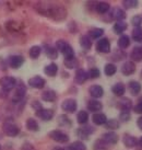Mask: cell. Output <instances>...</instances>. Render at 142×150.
<instances>
[{"instance_id":"1","label":"cell","mask_w":142,"mask_h":150,"mask_svg":"<svg viewBox=\"0 0 142 150\" xmlns=\"http://www.w3.org/2000/svg\"><path fill=\"white\" fill-rule=\"evenodd\" d=\"M56 46H57V50H60L63 53V56L66 57V59H70L75 57V52H73L72 47L67 42H65V41H58Z\"/></svg>"},{"instance_id":"2","label":"cell","mask_w":142,"mask_h":150,"mask_svg":"<svg viewBox=\"0 0 142 150\" xmlns=\"http://www.w3.org/2000/svg\"><path fill=\"white\" fill-rule=\"evenodd\" d=\"M15 83H17V80L13 77H10V76H7V77H4L2 79L0 80V86L4 89V91H10L12 90L13 88L15 87Z\"/></svg>"},{"instance_id":"3","label":"cell","mask_w":142,"mask_h":150,"mask_svg":"<svg viewBox=\"0 0 142 150\" xmlns=\"http://www.w3.org/2000/svg\"><path fill=\"white\" fill-rule=\"evenodd\" d=\"M49 137L57 142H60V144H63V142H67L69 140V137H68L67 134L63 133L60 130H53L51 133L49 134Z\"/></svg>"},{"instance_id":"4","label":"cell","mask_w":142,"mask_h":150,"mask_svg":"<svg viewBox=\"0 0 142 150\" xmlns=\"http://www.w3.org/2000/svg\"><path fill=\"white\" fill-rule=\"evenodd\" d=\"M96 50L100 53H109L110 50V43L108 38H101L98 42L96 43Z\"/></svg>"},{"instance_id":"5","label":"cell","mask_w":142,"mask_h":150,"mask_svg":"<svg viewBox=\"0 0 142 150\" xmlns=\"http://www.w3.org/2000/svg\"><path fill=\"white\" fill-rule=\"evenodd\" d=\"M77 101L73 100V99H67V100H65L63 102V105H61V108L65 112L67 113H73L77 110Z\"/></svg>"},{"instance_id":"6","label":"cell","mask_w":142,"mask_h":150,"mask_svg":"<svg viewBox=\"0 0 142 150\" xmlns=\"http://www.w3.org/2000/svg\"><path fill=\"white\" fill-rule=\"evenodd\" d=\"M89 92H90L91 96H93L94 99H100L104 94V89L101 86H98V84H93L89 89Z\"/></svg>"},{"instance_id":"7","label":"cell","mask_w":142,"mask_h":150,"mask_svg":"<svg viewBox=\"0 0 142 150\" xmlns=\"http://www.w3.org/2000/svg\"><path fill=\"white\" fill-rule=\"evenodd\" d=\"M29 86L34 88V89H42L45 86V80L36 76V77H33L29 80Z\"/></svg>"},{"instance_id":"8","label":"cell","mask_w":142,"mask_h":150,"mask_svg":"<svg viewBox=\"0 0 142 150\" xmlns=\"http://www.w3.org/2000/svg\"><path fill=\"white\" fill-rule=\"evenodd\" d=\"M25 93H26V89L23 86H19V87L15 89V91L12 96V101L13 102H20V101L25 96Z\"/></svg>"},{"instance_id":"9","label":"cell","mask_w":142,"mask_h":150,"mask_svg":"<svg viewBox=\"0 0 142 150\" xmlns=\"http://www.w3.org/2000/svg\"><path fill=\"white\" fill-rule=\"evenodd\" d=\"M24 63V58L20 56V55H14V56H11L10 59H9V64L10 66L14 68V69H18L19 67H21Z\"/></svg>"},{"instance_id":"10","label":"cell","mask_w":142,"mask_h":150,"mask_svg":"<svg viewBox=\"0 0 142 150\" xmlns=\"http://www.w3.org/2000/svg\"><path fill=\"white\" fill-rule=\"evenodd\" d=\"M4 133L7 134L10 137H14L19 134V128L15 125H13L11 123H6L4 125Z\"/></svg>"},{"instance_id":"11","label":"cell","mask_w":142,"mask_h":150,"mask_svg":"<svg viewBox=\"0 0 142 150\" xmlns=\"http://www.w3.org/2000/svg\"><path fill=\"white\" fill-rule=\"evenodd\" d=\"M134 71H136V66L132 62H126V63L122 64L121 66V72L126 76H130L132 75Z\"/></svg>"},{"instance_id":"12","label":"cell","mask_w":142,"mask_h":150,"mask_svg":"<svg viewBox=\"0 0 142 150\" xmlns=\"http://www.w3.org/2000/svg\"><path fill=\"white\" fill-rule=\"evenodd\" d=\"M36 115L38 117H41L42 120H44V121H50L54 117V112H53V110H49V108L48 110L47 108H42V110L37 111Z\"/></svg>"},{"instance_id":"13","label":"cell","mask_w":142,"mask_h":150,"mask_svg":"<svg viewBox=\"0 0 142 150\" xmlns=\"http://www.w3.org/2000/svg\"><path fill=\"white\" fill-rule=\"evenodd\" d=\"M102 139L107 144H116L118 142V135L115 132H107L103 134Z\"/></svg>"},{"instance_id":"14","label":"cell","mask_w":142,"mask_h":150,"mask_svg":"<svg viewBox=\"0 0 142 150\" xmlns=\"http://www.w3.org/2000/svg\"><path fill=\"white\" fill-rule=\"evenodd\" d=\"M92 121L95 125H105L107 123V117L103 113H95L92 117Z\"/></svg>"},{"instance_id":"15","label":"cell","mask_w":142,"mask_h":150,"mask_svg":"<svg viewBox=\"0 0 142 150\" xmlns=\"http://www.w3.org/2000/svg\"><path fill=\"white\" fill-rule=\"evenodd\" d=\"M122 142L125 144L126 147H128V148H134L138 145V140H137V138L134 137V136H131V135H125L124 136V139H122Z\"/></svg>"},{"instance_id":"16","label":"cell","mask_w":142,"mask_h":150,"mask_svg":"<svg viewBox=\"0 0 142 150\" xmlns=\"http://www.w3.org/2000/svg\"><path fill=\"white\" fill-rule=\"evenodd\" d=\"M110 16H112V19H114V20H116V21L118 22V21H121V20H124V19H125L126 13L122 9L115 8L113 11H112Z\"/></svg>"},{"instance_id":"17","label":"cell","mask_w":142,"mask_h":150,"mask_svg":"<svg viewBox=\"0 0 142 150\" xmlns=\"http://www.w3.org/2000/svg\"><path fill=\"white\" fill-rule=\"evenodd\" d=\"M88 108L89 111H91V112H100L101 110L103 108V104L97 100H91L89 101Z\"/></svg>"},{"instance_id":"18","label":"cell","mask_w":142,"mask_h":150,"mask_svg":"<svg viewBox=\"0 0 142 150\" xmlns=\"http://www.w3.org/2000/svg\"><path fill=\"white\" fill-rule=\"evenodd\" d=\"M88 78V72L83 70V69H78L77 72H75V81L78 83H83V82L86 81Z\"/></svg>"},{"instance_id":"19","label":"cell","mask_w":142,"mask_h":150,"mask_svg":"<svg viewBox=\"0 0 142 150\" xmlns=\"http://www.w3.org/2000/svg\"><path fill=\"white\" fill-rule=\"evenodd\" d=\"M130 58L134 62H141L142 60V47H134L131 54H130Z\"/></svg>"},{"instance_id":"20","label":"cell","mask_w":142,"mask_h":150,"mask_svg":"<svg viewBox=\"0 0 142 150\" xmlns=\"http://www.w3.org/2000/svg\"><path fill=\"white\" fill-rule=\"evenodd\" d=\"M125 86L121 83V82H118V83L114 84L113 88H112V91H113V93L115 94V96H121L125 94Z\"/></svg>"},{"instance_id":"21","label":"cell","mask_w":142,"mask_h":150,"mask_svg":"<svg viewBox=\"0 0 142 150\" xmlns=\"http://www.w3.org/2000/svg\"><path fill=\"white\" fill-rule=\"evenodd\" d=\"M128 87H129L130 93L134 94V96L140 93V91H141V84L139 83L138 81H130L129 84H128Z\"/></svg>"},{"instance_id":"22","label":"cell","mask_w":142,"mask_h":150,"mask_svg":"<svg viewBox=\"0 0 142 150\" xmlns=\"http://www.w3.org/2000/svg\"><path fill=\"white\" fill-rule=\"evenodd\" d=\"M45 74H46L47 76H49V77H54V76H56V74L58 72V67H57V65L54 63L49 64V65H47L46 67H45Z\"/></svg>"},{"instance_id":"23","label":"cell","mask_w":142,"mask_h":150,"mask_svg":"<svg viewBox=\"0 0 142 150\" xmlns=\"http://www.w3.org/2000/svg\"><path fill=\"white\" fill-rule=\"evenodd\" d=\"M132 102L128 98H124L118 102V108H121V111H129V108L132 106Z\"/></svg>"},{"instance_id":"24","label":"cell","mask_w":142,"mask_h":150,"mask_svg":"<svg viewBox=\"0 0 142 150\" xmlns=\"http://www.w3.org/2000/svg\"><path fill=\"white\" fill-rule=\"evenodd\" d=\"M118 45L120 48L122 50H126L127 47H129L130 45V38L128 35H121L119 40H118Z\"/></svg>"},{"instance_id":"25","label":"cell","mask_w":142,"mask_h":150,"mask_svg":"<svg viewBox=\"0 0 142 150\" xmlns=\"http://www.w3.org/2000/svg\"><path fill=\"white\" fill-rule=\"evenodd\" d=\"M42 99L44 101H46V102H53V101L56 100V93L53 90L45 91L42 94Z\"/></svg>"},{"instance_id":"26","label":"cell","mask_w":142,"mask_h":150,"mask_svg":"<svg viewBox=\"0 0 142 150\" xmlns=\"http://www.w3.org/2000/svg\"><path fill=\"white\" fill-rule=\"evenodd\" d=\"M80 44L83 47L84 50H90L92 47V42H91V38L86 36V35H83L80 38Z\"/></svg>"},{"instance_id":"27","label":"cell","mask_w":142,"mask_h":150,"mask_svg":"<svg viewBox=\"0 0 142 150\" xmlns=\"http://www.w3.org/2000/svg\"><path fill=\"white\" fill-rule=\"evenodd\" d=\"M126 30H127V24H126L125 22H122V21L116 22V24L114 25V31H115L117 34L124 33Z\"/></svg>"},{"instance_id":"28","label":"cell","mask_w":142,"mask_h":150,"mask_svg":"<svg viewBox=\"0 0 142 150\" xmlns=\"http://www.w3.org/2000/svg\"><path fill=\"white\" fill-rule=\"evenodd\" d=\"M77 121L79 124H86V122L89 121V114L85 111H81L78 113L77 115Z\"/></svg>"},{"instance_id":"29","label":"cell","mask_w":142,"mask_h":150,"mask_svg":"<svg viewBox=\"0 0 142 150\" xmlns=\"http://www.w3.org/2000/svg\"><path fill=\"white\" fill-rule=\"evenodd\" d=\"M109 8H110V6H109L107 2H100V4H96V10H97V12L102 13V14H104V13L107 12L109 10Z\"/></svg>"},{"instance_id":"30","label":"cell","mask_w":142,"mask_h":150,"mask_svg":"<svg viewBox=\"0 0 142 150\" xmlns=\"http://www.w3.org/2000/svg\"><path fill=\"white\" fill-rule=\"evenodd\" d=\"M26 128L29 130H32V132H36L38 130V124L37 122L35 121L34 118H29L26 121Z\"/></svg>"},{"instance_id":"31","label":"cell","mask_w":142,"mask_h":150,"mask_svg":"<svg viewBox=\"0 0 142 150\" xmlns=\"http://www.w3.org/2000/svg\"><path fill=\"white\" fill-rule=\"evenodd\" d=\"M117 71V68L114 64H107L104 68V72L106 76H114Z\"/></svg>"},{"instance_id":"32","label":"cell","mask_w":142,"mask_h":150,"mask_svg":"<svg viewBox=\"0 0 142 150\" xmlns=\"http://www.w3.org/2000/svg\"><path fill=\"white\" fill-rule=\"evenodd\" d=\"M92 133H94V128L91 127V126H86V127H84V128H81V129H79V132H78V134L83 138H86L90 134H92Z\"/></svg>"},{"instance_id":"33","label":"cell","mask_w":142,"mask_h":150,"mask_svg":"<svg viewBox=\"0 0 142 150\" xmlns=\"http://www.w3.org/2000/svg\"><path fill=\"white\" fill-rule=\"evenodd\" d=\"M132 38H134L136 42H141L142 41V28H134L132 31Z\"/></svg>"},{"instance_id":"34","label":"cell","mask_w":142,"mask_h":150,"mask_svg":"<svg viewBox=\"0 0 142 150\" xmlns=\"http://www.w3.org/2000/svg\"><path fill=\"white\" fill-rule=\"evenodd\" d=\"M41 47L39 46H32L31 48H30V52H29V54L30 56L32 57V58H37L38 56L41 55Z\"/></svg>"},{"instance_id":"35","label":"cell","mask_w":142,"mask_h":150,"mask_svg":"<svg viewBox=\"0 0 142 150\" xmlns=\"http://www.w3.org/2000/svg\"><path fill=\"white\" fill-rule=\"evenodd\" d=\"M70 150H86V147L82 142H75L69 146Z\"/></svg>"},{"instance_id":"36","label":"cell","mask_w":142,"mask_h":150,"mask_svg":"<svg viewBox=\"0 0 142 150\" xmlns=\"http://www.w3.org/2000/svg\"><path fill=\"white\" fill-rule=\"evenodd\" d=\"M107 142H105L103 139L101 140H97V142L94 144V150H107L108 147H107Z\"/></svg>"},{"instance_id":"37","label":"cell","mask_w":142,"mask_h":150,"mask_svg":"<svg viewBox=\"0 0 142 150\" xmlns=\"http://www.w3.org/2000/svg\"><path fill=\"white\" fill-rule=\"evenodd\" d=\"M46 55L51 59L57 58V56H58L56 48H55V47H51V46H47L46 47Z\"/></svg>"},{"instance_id":"38","label":"cell","mask_w":142,"mask_h":150,"mask_svg":"<svg viewBox=\"0 0 142 150\" xmlns=\"http://www.w3.org/2000/svg\"><path fill=\"white\" fill-rule=\"evenodd\" d=\"M138 1L137 0H126V1H122V4L126 9H132V8H137L138 6Z\"/></svg>"},{"instance_id":"39","label":"cell","mask_w":142,"mask_h":150,"mask_svg":"<svg viewBox=\"0 0 142 150\" xmlns=\"http://www.w3.org/2000/svg\"><path fill=\"white\" fill-rule=\"evenodd\" d=\"M105 125L107 129H117L119 128V122L117 120H109Z\"/></svg>"},{"instance_id":"40","label":"cell","mask_w":142,"mask_h":150,"mask_svg":"<svg viewBox=\"0 0 142 150\" xmlns=\"http://www.w3.org/2000/svg\"><path fill=\"white\" fill-rule=\"evenodd\" d=\"M104 34V30L103 29H93L90 31V35L92 38H98Z\"/></svg>"},{"instance_id":"41","label":"cell","mask_w":142,"mask_h":150,"mask_svg":"<svg viewBox=\"0 0 142 150\" xmlns=\"http://www.w3.org/2000/svg\"><path fill=\"white\" fill-rule=\"evenodd\" d=\"M65 65L67 66V68H69V69H73V68H75V67L78 66V62L75 59V57L73 58H70V59H66L65 60Z\"/></svg>"},{"instance_id":"42","label":"cell","mask_w":142,"mask_h":150,"mask_svg":"<svg viewBox=\"0 0 142 150\" xmlns=\"http://www.w3.org/2000/svg\"><path fill=\"white\" fill-rule=\"evenodd\" d=\"M101 72L97 68H91L90 71L88 72V77L89 78H92V79H95L97 77H100Z\"/></svg>"},{"instance_id":"43","label":"cell","mask_w":142,"mask_h":150,"mask_svg":"<svg viewBox=\"0 0 142 150\" xmlns=\"http://www.w3.org/2000/svg\"><path fill=\"white\" fill-rule=\"evenodd\" d=\"M119 120L122 122H127L130 120V113L129 111H121L120 115H119Z\"/></svg>"},{"instance_id":"44","label":"cell","mask_w":142,"mask_h":150,"mask_svg":"<svg viewBox=\"0 0 142 150\" xmlns=\"http://www.w3.org/2000/svg\"><path fill=\"white\" fill-rule=\"evenodd\" d=\"M131 22H132V24H134L136 28H139L140 24L142 23V17L141 16H134V17L132 18V20H131Z\"/></svg>"},{"instance_id":"45","label":"cell","mask_w":142,"mask_h":150,"mask_svg":"<svg viewBox=\"0 0 142 150\" xmlns=\"http://www.w3.org/2000/svg\"><path fill=\"white\" fill-rule=\"evenodd\" d=\"M134 112L136 113H138V114H142V99L141 100H139V102L134 108Z\"/></svg>"},{"instance_id":"46","label":"cell","mask_w":142,"mask_h":150,"mask_svg":"<svg viewBox=\"0 0 142 150\" xmlns=\"http://www.w3.org/2000/svg\"><path fill=\"white\" fill-rule=\"evenodd\" d=\"M137 125H138V127L140 129H142V116L139 117L138 118V122H137Z\"/></svg>"},{"instance_id":"47","label":"cell","mask_w":142,"mask_h":150,"mask_svg":"<svg viewBox=\"0 0 142 150\" xmlns=\"http://www.w3.org/2000/svg\"><path fill=\"white\" fill-rule=\"evenodd\" d=\"M138 145H139V148H142V137H140V139H139Z\"/></svg>"},{"instance_id":"48","label":"cell","mask_w":142,"mask_h":150,"mask_svg":"<svg viewBox=\"0 0 142 150\" xmlns=\"http://www.w3.org/2000/svg\"><path fill=\"white\" fill-rule=\"evenodd\" d=\"M54 150H63V149H60V148H56V149H54Z\"/></svg>"},{"instance_id":"49","label":"cell","mask_w":142,"mask_h":150,"mask_svg":"<svg viewBox=\"0 0 142 150\" xmlns=\"http://www.w3.org/2000/svg\"><path fill=\"white\" fill-rule=\"evenodd\" d=\"M0 149H1V147H0Z\"/></svg>"},{"instance_id":"50","label":"cell","mask_w":142,"mask_h":150,"mask_svg":"<svg viewBox=\"0 0 142 150\" xmlns=\"http://www.w3.org/2000/svg\"><path fill=\"white\" fill-rule=\"evenodd\" d=\"M141 74H142V72H141Z\"/></svg>"}]
</instances>
